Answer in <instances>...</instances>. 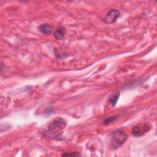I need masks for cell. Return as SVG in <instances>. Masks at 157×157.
Listing matches in <instances>:
<instances>
[{"instance_id":"obj_1","label":"cell","mask_w":157,"mask_h":157,"mask_svg":"<svg viewBox=\"0 0 157 157\" xmlns=\"http://www.w3.org/2000/svg\"><path fill=\"white\" fill-rule=\"evenodd\" d=\"M128 139L127 134L121 130L115 131L112 136L110 144L113 149H117L121 147Z\"/></svg>"},{"instance_id":"obj_2","label":"cell","mask_w":157,"mask_h":157,"mask_svg":"<svg viewBox=\"0 0 157 157\" xmlns=\"http://www.w3.org/2000/svg\"><path fill=\"white\" fill-rule=\"evenodd\" d=\"M66 126V121L61 117H57L48 124V131L50 132H56L63 129Z\"/></svg>"},{"instance_id":"obj_3","label":"cell","mask_w":157,"mask_h":157,"mask_svg":"<svg viewBox=\"0 0 157 157\" xmlns=\"http://www.w3.org/2000/svg\"><path fill=\"white\" fill-rule=\"evenodd\" d=\"M150 129V126L146 123L143 125H136L132 129V134L135 137H140L145 132H148Z\"/></svg>"},{"instance_id":"obj_4","label":"cell","mask_w":157,"mask_h":157,"mask_svg":"<svg viewBox=\"0 0 157 157\" xmlns=\"http://www.w3.org/2000/svg\"><path fill=\"white\" fill-rule=\"evenodd\" d=\"M120 13L117 9L110 10L104 18V21L107 24H112L116 21L117 18L120 17Z\"/></svg>"},{"instance_id":"obj_5","label":"cell","mask_w":157,"mask_h":157,"mask_svg":"<svg viewBox=\"0 0 157 157\" xmlns=\"http://www.w3.org/2000/svg\"><path fill=\"white\" fill-rule=\"evenodd\" d=\"M66 32V28L63 26H60L54 33V37L57 40H62L64 37Z\"/></svg>"},{"instance_id":"obj_6","label":"cell","mask_w":157,"mask_h":157,"mask_svg":"<svg viewBox=\"0 0 157 157\" xmlns=\"http://www.w3.org/2000/svg\"><path fill=\"white\" fill-rule=\"evenodd\" d=\"M39 29V31L44 34H48L52 31V26L48 23L41 24Z\"/></svg>"},{"instance_id":"obj_7","label":"cell","mask_w":157,"mask_h":157,"mask_svg":"<svg viewBox=\"0 0 157 157\" xmlns=\"http://www.w3.org/2000/svg\"><path fill=\"white\" fill-rule=\"evenodd\" d=\"M119 117V115H113V116H111V117H109L108 118H107L104 121V124L107 125V124H109L110 123L115 121L116 120H117Z\"/></svg>"},{"instance_id":"obj_8","label":"cell","mask_w":157,"mask_h":157,"mask_svg":"<svg viewBox=\"0 0 157 157\" xmlns=\"http://www.w3.org/2000/svg\"><path fill=\"white\" fill-rule=\"evenodd\" d=\"M120 94L119 93H117L113 96H112L110 99H109V102L112 105H115L118 99Z\"/></svg>"},{"instance_id":"obj_9","label":"cell","mask_w":157,"mask_h":157,"mask_svg":"<svg viewBox=\"0 0 157 157\" xmlns=\"http://www.w3.org/2000/svg\"><path fill=\"white\" fill-rule=\"evenodd\" d=\"M80 154L78 152H72V153H64L63 154H62L63 156H79Z\"/></svg>"}]
</instances>
